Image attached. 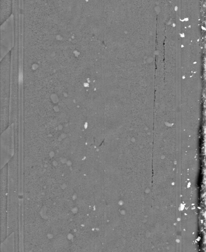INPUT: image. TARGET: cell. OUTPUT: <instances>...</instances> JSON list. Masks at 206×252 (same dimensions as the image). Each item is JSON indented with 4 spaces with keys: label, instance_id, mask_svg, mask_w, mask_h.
Segmentation results:
<instances>
[{
    "label": "cell",
    "instance_id": "1",
    "mask_svg": "<svg viewBox=\"0 0 206 252\" xmlns=\"http://www.w3.org/2000/svg\"><path fill=\"white\" fill-rule=\"evenodd\" d=\"M10 130H6V131L2 133L1 136L0 141V155L4 154L2 156H0V163L1 167L2 166L3 163H5L7 161L9 160L12 154V137L11 132H10Z\"/></svg>",
    "mask_w": 206,
    "mask_h": 252
},
{
    "label": "cell",
    "instance_id": "2",
    "mask_svg": "<svg viewBox=\"0 0 206 252\" xmlns=\"http://www.w3.org/2000/svg\"><path fill=\"white\" fill-rule=\"evenodd\" d=\"M12 238L11 240L9 241V239H7L6 240H4V242H3V244H2L1 245L0 252H14V242H12Z\"/></svg>",
    "mask_w": 206,
    "mask_h": 252
}]
</instances>
